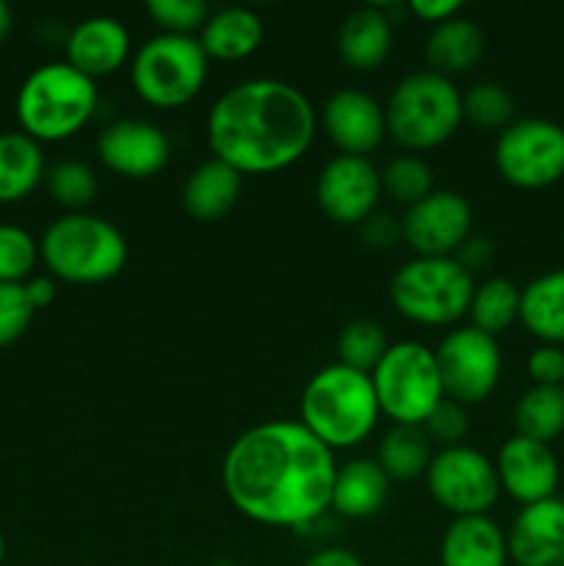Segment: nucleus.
<instances>
[{"label": "nucleus", "mask_w": 564, "mask_h": 566, "mask_svg": "<svg viewBox=\"0 0 564 566\" xmlns=\"http://www.w3.org/2000/svg\"><path fill=\"white\" fill-rule=\"evenodd\" d=\"M208 59L241 61L252 55L263 42V22L247 6H224L213 11L199 33Z\"/></svg>", "instance_id": "nucleus-26"}, {"label": "nucleus", "mask_w": 564, "mask_h": 566, "mask_svg": "<svg viewBox=\"0 0 564 566\" xmlns=\"http://www.w3.org/2000/svg\"><path fill=\"white\" fill-rule=\"evenodd\" d=\"M495 169L525 191L558 182L564 177V127L542 116L514 119L495 142Z\"/></svg>", "instance_id": "nucleus-10"}, {"label": "nucleus", "mask_w": 564, "mask_h": 566, "mask_svg": "<svg viewBox=\"0 0 564 566\" xmlns=\"http://www.w3.org/2000/svg\"><path fill=\"white\" fill-rule=\"evenodd\" d=\"M3 558H6V539L3 534H0V564H3Z\"/></svg>", "instance_id": "nucleus-47"}, {"label": "nucleus", "mask_w": 564, "mask_h": 566, "mask_svg": "<svg viewBox=\"0 0 564 566\" xmlns=\"http://www.w3.org/2000/svg\"><path fill=\"white\" fill-rule=\"evenodd\" d=\"M468 315L479 332L484 335H501L503 329L520 318V287L506 276H492V280L476 285L470 298Z\"/></svg>", "instance_id": "nucleus-30"}, {"label": "nucleus", "mask_w": 564, "mask_h": 566, "mask_svg": "<svg viewBox=\"0 0 564 566\" xmlns=\"http://www.w3.org/2000/svg\"><path fill=\"white\" fill-rule=\"evenodd\" d=\"M25 291H28V298H31L33 310H44L55 302L59 287H55L53 276H33V280L25 282Z\"/></svg>", "instance_id": "nucleus-44"}, {"label": "nucleus", "mask_w": 564, "mask_h": 566, "mask_svg": "<svg viewBox=\"0 0 564 566\" xmlns=\"http://www.w3.org/2000/svg\"><path fill=\"white\" fill-rule=\"evenodd\" d=\"M525 368H529V376L534 385L564 387V348L540 343V346L529 354Z\"/></svg>", "instance_id": "nucleus-39"}, {"label": "nucleus", "mask_w": 564, "mask_h": 566, "mask_svg": "<svg viewBox=\"0 0 564 566\" xmlns=\"http://www.w3.org/2000/svg\"><path fill=\"white\" fill-rule=\"evenodd\" d=\"M387 495H390V479L379 468V462L354 459L346 468H337L330 509H335L343 517L365 520L382 512Z\"/></svg>", "instance_id": "nucleus-23"}, {"label": "nucleus", "mask_w": 564, "mask_h": 566, "mask_svg": "<svg viewBox=\"0 0 564 566\" xmlns=\"http://www.w3.org/2000/svg\"><path fill=\"white\" fill-rule=\"evenodd\" d=\"M435 357L442 392L462 407L490 398L501 381V346L495 337L484 335L476 326H459L448 332L437 346Z\"/></svg>", "instance_id": "nucleus-12"}, {"label": "nucleus", "mask_w": 564, "mask_h": 566, "mask_svg": "<svg viewBox=\"0 0 564 566\" xmlns=\"http://www.w3.org/2000/svg\"><path fill=\"white\" fill-rule=\"evenodd\" d=\"M208 53L197 36L158 33L133 53L130 81L155 108H177L199 94L208 77Z\"/></svg>", "instance_id": "nucleus-8"}, {"label": "nucleus", "mask_w": 564, "mask_h": 566, "mask_svg": "<svg viewBox=\"0 0 564 566\" xmlns=\"http://www.w3.org/2000/svg\"><path fill=\"white\" fill-rule=\"evenodd\" d=\"M484 55V31L470 17H451L431 28L426 39V64L437 75H462L470 72Z\"/></svg>", "instance_id": "nucleus-22"}, {"label": "nucleus", "mask_w": 564, "mask_h": 566, "mask_svg": "<svg viewBox=\"0 0 564 566\" xmlns=\"http://www.w3.org/2000/svg\"><path fill=\"white\" fill-rule=\"evenodd\" d=\"M335 473V453L299 420H269L232 442L221 484L243 517L302 531L330 509Z\"/></svg>", "instance_id": "nucleus-1"}, {"label": "nucleus", "mask_w": 564, "mask_h": 566, "mask_svg": "<svg viewBox=\"0 0 564 566\" xmlns=\"http://www.w3.org/2000/svg\"><path fill=\"white\" fill-rule=\"evenodd\" d=\"M169 136L144 119H119L97 136V155L111 171L133 180L153 177L169 164Z\"/></svg>", "instance_id": "nucleus-15"}, {"label": "nucleus", "mask_w": 564, "mask_h": 566, "mask_svg": "<svg viewBox=\"0 0 564 566\" xmlns=\"http://www.w3.org/2000/svg\"><path fill=\"white\" fill-rule=\"evenodd\" d=\"M409 11L420 20L440 25L462 11V0H409Z\"/></svg>", "instance_id": "nucleus-42"}, {"label": "nucleus", "mask_w": 564, "mask_h": 566, "mask_svg": "<svg viewBox=\"0 0 564 566\" xmlns=\"http://www.w3.org/2000/svg\"><path fill=\"white\" fill-rule=\"evenodd\" d=\"M97 108V86L66 61L36 66L17 92V119L33 142L75 136Z\"/></svg>", "instance_id": "nucleus-4"}, {"label": "nucleus", "mask_w": 564, "mask_h": 566, "mask_svg": "<svg viewBox=\"0 0 564 566\" xmlns=\"http://www.w3.org/2000/svg\"><path fill=\"white\" fill-rule=\"evenodd\" d=\"M321 122H324L326 136L341 149V155L365 158L387 136L385 108L368 92H359V88L332 92L321 108Z\"/></svg>", "instance_id": "nucleus-17"}, {"label": "nucleus", "mask_w": 564, "mask_h": 566, "mask_svg": "<svg viewBox=\"0 0 564 566\" xmlns=\"http://www.w3.org/2000/svg\"><path fill=\"white\" fill-rule=\"evenodd\" d=\"M379 177L382 191H387L393 199L407 205V208L435 191V171L415 153L396 155V158L387 160L385 169H379Z\"/></svg>", "instance_id": "nucleus-33"}, {"label": "nucleus", "mask_w": 564, "mask_h": 566, "mask_svg": "<svg viewBox=\"0 0 564 566\" xmlns=\"http://www.w3.org/2000/svg\"><path fill=\"white\" fill-rule=\"evenodd\" d=\"M50 274L72 285L114 280L127 263V241L119 227L94 213H64L44 230L39 243Z\"/></svg>", "instance_id": "nucleus-5"}, {"label": "nucleus", "mask_w": 564, "mask_h": 566, "mask_svg": "<svg viewBox=\"0 0 564 566\" xmlns=\"http://www.w3.org/2000/svg\"><path fill=\"white\" fill-rule=\"evenodd\" d=\"M241 171L219 158L199 164L182 186V208L199 221H216L236 208L241 197Z\"/></svg>", "instance_id": "nucleus-24"}, {"label": "nucleus", "mask_w": 564, "mask_h": 566, "mask_svg": "<svg viewBox=\"0 0 564 566\" xmlns=\"http://www.w3.org/2000/svg\"><path fill=\"white\" fill-rule=\"evenodd\" d=\"M48 193L70 213H83L97 197V177L81 160H59L44 171Z\"/></svg>", "instance_id": "nucleus-32"}, {"label": "nucleus", "mask_w": 564, "mask_h": 566, "mask_svg": "<svg viewBox=\"0 0 564 566\" xmlns=\"http://www.w3.org/2000/svg\"><path fill=\"white\" fill-rule=\"evenodd\" d=\"M509 562L518 566H564V501L531 503L506 531Z\"/></svg>", "instance_id": "nucleus-18"}, {"label": "nucleus", "mask_w": 564, "mask_h": 566, "mask_svg": "<svg viewBox=\"0 0 564 566\" xmlns=\"http://www.w3.org/2000/svg\"><path fill=\"white\" fill-rule=\"evenodd\" d=\"M313 103L276 77H252L227 88L208 114V147L241 175L288 169L315 138Z\"/></svg>", "instance_id": "nucleus-2"}, {"label": "nucleus", "mask_w": 564, "mask_h": 566, "mask_svg": "<svg viewBox=\"0 0 564 566\" xmlns=\"http://www.w3.org/2000/svg\"><path fill=\"white\" fill-rule=\"evenodd\" d=\"M462 116L484 130H506L514 122V97L503 83H473L462 94Z\"/></svg>", "instance_id": "nucleus-34"}, {"label": "nucleus", "mask_w": 564, "mask_h": 566, "mask_svg": "<svg viewBox=\"0 0 564 566\" xmlns=\"http://www.w3.org/2000/svg\"><path fill=\"white\" fill-rule=\"evenodd\" d=\"M33 304L28 298L25 282L20 285H0V348L11 346L28 332L33 321Z\"/></svg>", "instance_id": "nucleus-37"}, {"label": "nucleus", "mask_w": 564, "mask_h": 566, "mask_svg": "<svg viewBox=\"0 0 564 566\" xmlns=\"http://www.w3.org/2000/svg\"><path fill=\"white\" fill-rule=\"evenodd\" d=\"M302 566H365L359 562L357 553L346 551V547H324V551L313 553Z\"/></svg>", "instance_id": "nucleus-43"}, {"label": "nucleus", "mask_w": 564, "mask_h": 566, "mask_svg": "<svg viewBox=\"0 0 564 566\" xmlns=\"http://www.w3.org/2000/svg\"><path fill=\"white\" fill-rule=\"evenodd\" d=\"M424 431L426 437L431 440V446L440 448H453L462 446L464 434H468L470 423H468V412H464L462 403L451 401V398H442L435 409L429 412V418L424 420Z\"/></svg>", "instance_id": "nucleus-38"}, {"label": "nucleus", "mask_w": 564, "mask_h": 566, "mask_svg": "<svg viewBox=\"0 0 564 566\" xmlns=\"http://www.w3.org/2000/svg\"><path fill=\"white\" fill-rule=\"evenodd\" d=\"M426 486L453 517L487 514L501 495L495 462L468 446L440 448L426 468Z\"/></svg>", "instance_id": "nucleus-11"}, {"label": "nucleus", "mask_w": 564, "mask_h": 566, "mask_svg": "<svg viewBox=\"0 0 564 566\" xmlns=\"http://www.w3.org/2000/svg\"><path fill=\"white\" fill-rule=\"evenodd\" d=\"M514 429L520 437L545 446L564 434V387L534 385L525 390L514 407Z\"/></svg>", "instance_id": "nucleus-29"}, {"label": "nucleus", "mask_w": 564, "mask_h": 566, "mask_svg": "<svg viewBox=\"0 0 564 566\" xmlns=\"http://www.w3.org/2000/svg\"><path fill=\"white\" fill-rule=\"evenodd\" d=\"M42 144L25 133H0V205L20 202L44 180Z\"/></svg>", "instance_id": "nucleus-27"}, {"label": "nucleus", "mask_w": 564, "mask_h": 566, "mask_svg": "<svg viewBox=\"0 0 564 566\" xmlns=\"http://www.w3.org/2000/svg\"><path fill=\"white\" fill-rule=\"evenodd\" d=\"M393 20L382 6H363L343 20L337 31V53L352 70H376L390 55Z\"/></svg>", "instance_id": "nucleus-21"}, {"label": "nucleus", "mask_w": 564, "mask_h": 566, "mask_svg": "<svg viewBox=\"0 0 564 566\" xmlns=\"http://www.w3.org/2000/svg\"><path fill=\"white\" fill-rule=\"evenodd\" d=\"M495 470L501 490L523 506L556 497L558 479H562L558 459L551 446L520 434L503 442L495 459Z\"/></svg>", "instance_id": "nucleus-16"}, {"label": "nucleus", "mask_w": 564, "mask_h": 566, "mask_svg": "<svg viewBox=\"0 0 564 566\" xmlns=\"http://www.w3.org/2000/svg\"><path fill=\"white\" fill-rule=\"evenodd\" d=\"M387 348H390V343H387L385 329L376 321L354 318L337 335V354H341L337 363L370 374L379 365V359L385 357Z\"/></svg>", "instance_id": "nucleus-31"}, {"label": "nucleus", "mask_w": 564, "mask_h": 566, "mask_svg": "<svg viewBox=\"0 0 564 566\" xmlns=\"http://www.w3.org/2000/svg\"><path fill=\"white\" fill-rule=\"evenodd\" d=\"M431 457V440L426 437L424 426L393 423V429L379 442V468L390 481H409L426 475Z\"/></svg>", "instance_id": "nucleus-28"}, {"label": "nucleus", "mask_w": 564, "mask_h": 566, "mask_svg": "<svg viewBox=\"0 0 564 566\" xmlns=\"http://www.w3.org/2000/svg\"><path fill=\"white\" fill-rule=\"evenodd\" d=\"M11 25H14V17H11V9L6 0H0V42L11 33Z\"/></svg>", "instance_id": "nucleus-45"}, {"label": "nucleus", "mask_w": 564, "mask_h": 566, "mask_svg": "<svg viewBox=\"0 0 564 566\" xmlns=\"http://www.w3.org/2000/svg\"><path fill=\"white\" fill-rule=\"evenodd\" d=\"M39 243L17 224H0V285H20L33 271Z\"/></svg>", "instance_id": "nucleus-35"}, {"label": "nucleus", "mask_w": 564, "mask_h": 566, "mask_svg": "<svg viewBox=\"0 0 564 566\" xmlns=\"http://www.w3.org/2000/svg\"><path fill=\"white\" fill-rule=\"evenodd\" d=\"M299 412V423L330 451H335L359 446L376 429L382 409L370 374L332 363L304 385Z\"/></svg>", "instance_id": "nucleus-3"}, {"label": "nucleus", "mask_w": 564, "mask_h": 566, "mask_svg": "<svg viewBox=\"0 0 564 566\" xmlns=\"http://www.w3.org/2000/svg\"><path fill=\"white\" fill-rule=\"evenodd\" d=\"M382 197L379 169L359 155H335L326 160L315 182L318 208L337 224H363Z\"/></svg>", "instance_id": "nucleus-14"}, {"label": "nucleus", "mask_w": 564, "mask_h": 566, "mask_svg": "<svg viewBox=\"0 0 564 566\" xmlns=\"http://www.w3.org/2000/svg\"><path fill=\"white\" fill-rule=\"evenodd\" d=\"M387 133L420 153L446 144L462 125V94L451 77L420 70L398 81L385 105Z\"/></svg>", "instance_id": "nucleus-6"}, {"label": "nucleus", "mask_w": 564, "mask_h": 566, "mask_svg": "<svg viewBox=\"0 0 564 566\" xmlns=\"http://www.w3.org/2000/svg\"><path fill=\"white\" fill-rule=\"evenodd\" d=\"M453 260L473 276L476 271L490 269V263L495 260V243L487 235H473V232H470V235L459 243L457 252H453Z\"/></svg>", "instance_id": "nucleus-40"}, {"label": "nucleus", "mask_w": 564, "mask_h": 566, "mask_svg": "<svg viewBox=\"0 0 564 566\" xmlns=\"http://www.w3.org/2000/svg\"><path fill=\"white\" fill-rule=\"evenodd\" d=\"M359 230H363V238L368 247L387 249L401 238V219H393V216L387 213H370L368 219L359 224Z\"/></svg>", "instance_id": "nucleus-41"}, {"label": "nucleus", "mask_w": 564, "mask_h": 566, "mask_svg": "<svg viewBox=\"0 0 564 566\" xmlns=\"http://www.w3.org/2000/svg\"><path fill=\"white\" fill-rule=\"evenodd\" d=\"M473 208L457 191H435L409 205L401 219V238L418 258H453L470 235Z\"/></svg>", "instance_id": "nucleus-13"}, {"label": "nucleus", "mask_w": 564, "mask_h": 566, "mask_svg": "<svg viewBox=\"0 0 564 566\" xmlns=\"http://www.w3.org/2000/svg\"><path fill=\"white\" fill-rule=\"evenodd\" d=\"M476 280L453 258L407 260L390 280V302L404 318L448 326L468 315Z\"/></svg>", "instance_id": "nucleus-7"}, {"label": "nucleus", "mask_w": 564, "mask_h": 566, "mask_svg": "<svg viewBox=\"0 0 564 566\" xmlns=\"http://www.w3.org/2000/svg\"><path fill=\"white\" fill-rule=\"evenodd\" d=\"M210 566H241V564L232 562V558H216V562L210 564Z\"/></svg>", "instance_id": "nucleus-46"}, {"label": "nucleus", "mask_w": 564, "mask_h": 566, "mask_svg": "<svg viewBox=\"0 0 564 566\" xmlns=\"http://www.w3.org/2000/svg\"><path fill=\"white\" fill-rule=\"evenodd\" d=\"M127 55H130V33L116 17H86L66 36V64L92 81L119 70Z\"/></svg>", "instance_id": "nucleus-19"}, {"label": "nucleus", "mask_w": 564, "mask_h": 566, "mask_svg": "<svg viewBox=\"0 0 564 566\" xmlns=\"http://www.w3.org/2000/svg\"><path fill=\"white\" fill-rule=\"evenodd\" d=\"M147 14L164 28V33L194 36L208 22L210 9L205 0H147Z\"/></svg>", "instance_id": "nucleus-36"}, {"label": "nucleus", "mask_w": 564, "mask_h": 566, "mask_svg": "<svg viewBox=\"0 0 564 566\" xmlns=\"http://www.w3.org/2000/svg\"><path fill=\"white\" fill-rule=\"evenodd\" d=\"M370 381L382 415L401 426H420L446 398L435 352L418 340L393 343L370 370Z\"/></svg>", "instance_id": "nucleus-9"}, {"label": "nucleus", "mask_w": 564, "mask_h": 566, "mask_svg": "<svg viewBox=\"0 0 564 566\" xmlns=\"http://www.w3.org/2000/svg\"><path fill=\"white\" fill-rule=\"evenodd\" d=\"M442 566H506V531L490 514L453 517L440 539Z\"/></svg>", "instance_id": "nucleus-20"}, {"label": "nucleus", "mask_w": 564, "mask_h": 566, "mask_svg": "<svg viewBox=\"0 0 564 566\" xmlns=\"http://www.w3.org/2000/svg\"><path fill=\"white\" fill-rule=\"evenodd\" d=\"M520 321L536 340L564 348V269H553L520 287Z\"/></svg>", "instance_id": "nucleus-25"}]
</instances>
